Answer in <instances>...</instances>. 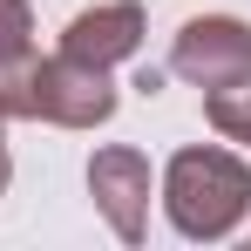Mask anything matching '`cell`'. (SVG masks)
Listing matches in <instances>:
<instances>
[{
	"label": "cell",
	"instance_id": "obj_1",
	"mask_svg": "<svg viewBox=\"0 0 251 251\" xmlns=\"http://www.w3.org/2000/svg\"><path fill=\"white\" fill-rule=\"evenodd\" d=\"M251 210V163L224 143H190L163 163V217L190 245H224Z\"/></svg>",
	"mask_w": 251,
	"mask_h": 251
},
{
	"label": "cell",
	"instance_id": "obj_2",
	"mask_svg": "<svg viewBox=\"0 0 251 251\" xmlns=\"http://www.w3.org/2000/svg\"><path fill=\"white\" fill-rule=\"evenodd\" d=\"M0 116L7 123H54V129H102L116 116V82L109 68L75 61V54H27L0 68Z\"/></svg>",
	"mask_w": 251,
	"mask_h": 251
},
{
	"label": "cell",
	"instance_id": "obj_3",
	"mask_svg": "<svg viewBox=\"0 0 251 251\" xmlns=\"http://www.w3.org/2000/svg\"><path fill=\"white\" fill-rule=\"evenodd\" d=\"M170 75H183L190 88H245L251 82V21L238 14H190L170 41Z\"/></svg>",
	"mask_w": 251,
	"mask_h": 251
},
{
	"label": "cell",
	"instance_id": "obj_4",
	"mask_svg": "<svg viewBox=\"0 0 251 251\" xmlns=\"http://www.w3.org/2000/svg\"><path fill=\"white\" fill-rule=\"evenodd\" d=\"M150 183H156L150 156L129 150V143H109V150L88 156V197L123 245H143V231H150Z\"/></svg>",
	"mask_w": 251,
	"mask_h": 251
},
{
	"label": "cell",
	"instance_id": "obj_5",
	"mask_svg": "<svg viewBox=\"0 0 251 251\" xmlns=\"http://www.w3.org/2000/svg\"><path fill=\"white\" fill-rule=\"evenodd\" d=\"M143 7L136 0H102V7H82L68 27H61V54L75 61H95V68H116V61H136L143 54Z\"/></svg>",
	"mask_w": 251,
	"mask_h": 251
},
{
	"label": "cell",
	"instance_id": "obj_6",
	"mask_svg": "<svg viewBox=\"0 0 251 251\" xmlns=\"http://www.w3.org/2000/svg\"><path fill=\"white\" fill-rule=\"evenodd\" d=\"M204 123L224 136V143H245L251 150V82L245 88H217V95H204Z\"/></svg>",
	"mask_w": 251,
	"mask_h": 251
},
{
	"label": "cell",
	"instance_id": "obj_7",
	"mask_svg": "<svg viewBox=\"0 0 251 251\" xmlns=\"http://www.w3.org/2000/svg\"><path fill=\"white\" fill-rule=\"evenodd\" d=\"M34 54V7L27 0H0V68Z\"/></svg>",
	"mask_w": 251,
	"mask_h": 251
},
{
	"label": "cell",
	"instance_id": "obj_8",
	"mask_svg": "<svg viewBox=\"0 0 251 251\" xmlns=\"http://www.w3.org/2000/svg\"><path fill=\"white\" fill-rule=\"evenodd\" d=\"M7 183H14V150H7V116H0V197H7Z\"/></svg>",
	"mask_w": 251,
	"mask_h": 251
}]
</instances>
